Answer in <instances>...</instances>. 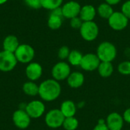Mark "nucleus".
<instances>
[{
    "mask_svg": "<svg viewBox=\"0 0 130 130\" xmlns=\"http://www.w3.org/2000/svg\"><path fill=\"white\" fill-rule=\"evenodd\" d=\"M68 85L71 88H79L85 82V76L81 72H71L68 78L66 79Z\"/></svg>",
    "mask_w": 130,
    "mask_h": 130,
    "instance_id": "2eb2a0df",
    "label": "nucleus"
},
{
    "mask_svg": "<svg viewBox=\"0 0 130 130\" xmlns=\"http://www.w3.org/2000/svg\"><path fill=\"white\" fill-rule=\"evenodd\" d=\"M117 69L123 75H130V61L121 62L119 64Z\"/></svg>",
    "mask_w": 130,
    "mask_h": 130,
    "instance_id": "a878e982",
    "label": "nucleus"
},
{
    "mask_svg": "<svg viewBox=\"0 0 130 130\" xmlns=\"http://www.w3.org/2000/svg\"><path fill=\"white\" fill-rule=\"evenodd\" d=\"M8 1V0H0V5L5 4V3H6Z\"/></svg>",
    "mask_w": 130,
    "mask_h": 130,
    "instance_id": "72a5a7b5",
    "label": "nucleus"
},
{
    "mask_svg": "<svg viewBox=\"0 0 130 130\" xmlns=\"http://www.w3.org/2000/svg\"><path fill=\"white\" fill-rule=\"evenodd\" d=\"M106 124L109 130H122L124 120L122 115L117 112L110 113L106 118Z\"/></svg>",
    "mask_w": 130,
    "mask_h": 130,
    "instance_id": "4468645a",
    "label": "nucleus"
},
{
    "mask_svg": "<svg viewBox=\"0 0 130 130\" xmlns=\"http://www.w3.org/2000/svg\"><path fill=\"white\" fill-rule=\"evenodd\" d=\"M61 8L63 18L70 20L73 18L79 16L82 6L75 1H69L63 4Z\"/></svg>",
    "mask_w": 130,
    "mask_h": 130,
    "instance_id": "f8f14e48",
    "label": "nucleus"
},
{
    "mask_svg": "<svg viewBox=\"0 0 130 130\" xmlns=\"http://www.w3.org/2000/svg\"><path fill=\"white\" fill-rule=\"evenodd\" d=\"M43 74L42 66L36 62H31L27 64L25 69V75L29 81L36 82L40 79Z\"/></svg>",
    "mask_w": 130,
    "mask_h": 130,
    "instance_id": "ddd939ff",
    "label": "nucleus"
},
{
    "mask_svg": "<svg viewBox=\"0 0 130 130\" xmlns=\"http://www.w3.org/2000/svg\"><path fill=\"white\" fill-rule=\"evenodd\" d=\"M18 60V62L28 64L32 62L35 56L34 49L29 44H20L18 49L14 53Z\"/></svg>",
    "mask_w": 130,
    "mask_h": 130,
    "instance_id": "7ed1b4c3",
    "label": "nucleus"
},
{
    "mask_svg": "<svg viewBox=\"0 0 130 130\" xmlns=\"http://www.w3.org/2000/svg\"><path fill=\"white\" fill-rule=\"evenodd\" d=\"M70 65L64 61H60L56 63L51 70V75L53 79L57 82L66 80L71 74Z\"/></svg>",
    "mask_w": 130,
    "mask_h": 130,
    "instance_id": "0eeeda50",
    "label": "nucleus"
},
{
    "mask_svg": "<svg viewBox=\"0 0 130 130\" xmlns=\"http://www.w3.org/2000/svg\"><path fill=\"white\" fill-rule=\"evenodd\" d=\"M63 17L56 15L53 14H50L47 20V25L51 30H58L62 27Z\"/></svg>",
    "mask_w": 130,
    "mask_h": 130,
    "instance_id": "4be33fe9",
    "label": "nucleus"
},
{
    "mask_svg": "<svg viewBox=\"0 0 130 130\" xmlns=\"http://www.w3.org/2000/svg\"><path fill=\"white\" fill-rule=\"evenodd\" d=\"M93 130H109V129L106 124V121L104 120L101 119L98 121V123L94 127Z\"/></svg>",
    "mask_w": 130,
    "mask_h": 130,
    "instance_id": "7c9ffc66",
    "label": "nucleus"
},
{
    "mask_svg": "<svg viewBox=\"0 0 130 130\" xmlns=\"http://www.w3.org/2000/svg\"><path fill=\"white\" fill-rule=\"evenodd\" d=\"M19 45L20 43L18 37L12 34L6 36L2 42L3 50L10 53H14L15 50L18 49V47L19 46Z\"/></svg>",
    "mask_w": 130,
    "mask_h": 130,
    "instance_id": "f3484780",
    "label": "nucleus"
},
{
    "mask_svg": "<svg viewBox=\"0 0 130 130\" xmlns=\"http://www.w3.org/2000/svg\"><path fill=\"white\" fill-rule=\"evenodd\" d=\"M24 110L31 119H38L44 114L46 107L43 101L34 100L27 104Z\"/></svg>",
    "mask_w": 130,
    "mask_h": 130,
    "instance_id": "1a4fd4ad",
    "label": "nucleus"
},
{
    "mask_svg": "<svg viewBox=\"0 0 130 130\" xmlns=\"http://www.w3.org/2000/svg\"><path fill=\"white\" fill-rule=\"evenodd\" d=\"M97 14L96 8L92 5H85L82 7L79 18L83 22L85 21H93Z\"/></svg>",
    "mask_w": 130,
    "mask_h": 130,
    "instance_id": "dca6fc26",
    "label": "nucleus"
},
{
    "mask_svg": "<svg viewBox=\"0 0 130 130\" xmlns=\"http://www.w3.org/2000/svg\"><path fill=\"white\" fill-rule=\"evenodd\" d=\"M18 60L14 53L2 50L0 52V71L2 72H11L17 66Z\"/></svg>",
    "mask_w": 130,
    "mask_h": 130,
    "instance_id": "423d86ee",
    "label": "nucleus"
},
{
    "mask_svg": "<svg viewBox=\"0 0 130 130\" xmlns=\"http://www.w3.org/2000/svg\"><path fill=\"white\" fill-rule=\"evenodd\" d=\"M62 88L59 82L53 78H49L42 82L39 85L40 98L46 102L56 101L61 94Z\"/></svg>",
    "mask_w": 130,
    "mask_h": 130,
    "instance_id": "f257e3e1",
    "label": "nucleus"
},
{
    "mask_svg": "<svg viewBox=\"0 0 130 130\" xmlns=\"http://www.w3.org/2000/svg\"><path fill=\"white\" fill-rule=\"evenodd\" d=\"M97 56L101 62H112L117 57V50L114 44L109 41L101 43L97 48Z\"/></svg>",
    "mask_w": 130,
    "mask_h": 130,
    "instance_id": "f03ea898",
    "label": "nucleus"
},
{
    "mask_svg": "<svg viewBox=\"0 0 130 130\" xmlns=\"http://www.w3.org/2000/svg\"><path fill=\"white\" fill-rule=\"evenodd\" d=\"M24 2L29 8L33 9H38L42 8L40 0H24Z\"/></svg>",
    "mask_w": 130,
    "mask_h": 130,
    "instance_id": "c85d7f7f",
    "label": "nucleus"
},
{
    "mask_svg": "<svg viewBox=\"0 0 130 130\" xmlns=\"http://www.w3.org/2000/svg\"><path fill=\"white\" fill-rule=\"evenodd\" d=\"M59 110L65 117H75L77 112V107L74 101L71 100H66L61 104Z\"/></svg>",
    "mask_w": 130,
    "mask_h": 130,
    "instance_id": "a211bd4d",
    "label": "nucleus"
},
{
    "mask_svg": "<svg viewBox=\"0 0 130 130\" xmlns=\"http://www.w3.org/2000/svg\"><path fill=\"white\" fill-rule=\"evenodd\" d=\"M80 34L82 37L88 41L91 42L94 40L99 34L98 25L93 21H85L83 22L82 27L79 29Z\"/></svg>",
    "mask_w": 130,
    "mask_h": 130,
    "instance_id": "20e7f679",
    "label": "nucleus"
},
{
    "mask_svg": "<svg viewBox=\"0 0 130 130\" xmlns=\"http://www.w3.org/2000/svg\"><path fill=\"white\" fill-rule=\"evenodd\" d=\"M65 118L59 109H52L46 113L44 121L48 127L57 129L62 126Z\"/></svg>",
    "mask_w": 130,
    "mask_h": 130,
    "instance_id": "39448f33",
    "label": "nucleus"
},
{
    "mask_svg": "<svg viewBox=\"0 0 130 130\" xmlns=\"http://www.w3.org/2000/svg\"><path fill=\"white\" fill-rule=\"evenodd\" d=\"M40 2L42 8L52 11L55 8L61 7L62 5L63 0H40Z\"/></svg>",
    "mask_w": 130,
    "mask_h": 130,
    "instance_id": "b1692460",
    "label": "nucleus"
},
{
    "mask_svg": "<svg viewBox=\"0 0 130 130\" xmlns=\"http://www.w3.org/2000/svg\"><path fill=\"white\" fill-rule=\"evenodd\" d=\"M70 51L71 50H69V48L67 46H61L59 49L58 53H57L59 59H61V60H62V61L65 60V59H68V57L69 56V53H70Z\"/></svg>",
    "mask_w": 130,
    "mask_h": 130,
    "instance_id": "bb28decb",
    "label": "nucleus"
},
{
    "mask_svg": "<svg viewBox=\"0 0 130 130\" xmlns=\"http://www.w3.org/2000/svg\"><path fill=\"white\" fill-rule=\"evenodd\" d=\"M82 24H83V21L79 18V16L70 19V25L73 29H78L79 30L80 27H82Z\"/></svg>",
    "mask_w": 130,
    "mask_h": 130,
    "instance_id": "cd10ccee",
    "label": "nucleus"
},
{
    "mask_svg": "<svg viewBox=\"0 0 130 130\" xmlns=\"http://www.w3.org/2000/svg\"><path fill=\"white\" fill-rule=\"evenodd\" d=\"M107 21L109 26L117 31L124 30L129 24V19L121 11H114Z\"/></svg>",
    "mask_w": 130,
    "mask_h": 130,
    "instance_id": "6e6552de",
    "label": "nucleus"
},
{
    "mask_svg": "<svg viewBox=\"0 0 130 130\" xmlns=\"http://www.w3.org/2000/svg\"><path fill=\"white\" fill-rule=\"evenodd\" d=\"M121 12L130 20V0L125 2L121 7Z\"/></svg>",
    "mask_w": 130,
    "mask_h": 130,
    "instance_id": "c756f323",
    "label": "nucleus"
},
{
    "mask_svg": "<svg viewBox=\"0 0 130 130\" xmlns=\"http://www.w3.org/2000/svg\"><path fill=\"white\" fill-rule=\"evenodd\" d=\"M127 130H130V129H127Z\"/></svg>",
    "mask_w": 130,
    "mask_h": 130,
    "instance_id": "f704fd0d",
    "label": "nucleus"
},
{
    "mask_svg": "<svg viewBox=\"0 0 130 130\" xmlns=\"http://www.w3.org/2000/svg\"><path fill=\"white\" fill-rule=\"evenodd\" d=\"M82 57H83V54L80 51L73 50L70 51L69 56L67 59L69 65L73 66H80Z\"/></svg>",
    "mask_w": 130,
    "mask_h": 130,
    "instance_id": "5701e85b",
    "label": "nucleus"
},
{
    "mask_svg": "<svg viewBox=\"0 0 130 130\" xmlns=\"http://www.w3.org/2000/svg\"><path fill=\"white\" fill-rule=\"evenodd\" d=\"M22 90L26 95L29 97H35L39 94V85L34 82L28 81L24 83Z\"/></svg>",
    "mask_w": 130,
    "mask_h": 130,
    "instance_id": "aec40b11",
    "label": "nucleus"
},
{
    "mask_svg": "<svg viewBox=\"0 0 130 130\" xmlns=\"http://www.w3.org/2000/svg\"><path fill=\"white\" fill-rule=\"evenodd\" d=\"M79 123L77 118L75 117H66L62 124V127L65 130H76L78 127Z\"/></svg>",
    "mask_w": 130,
    "mask_h": 130,
    "instance_id": "393cba45",
    "label": "nucleus"
},
{
    "mask_svg": "<svg viewBox=\"0 0 130 130\" xmlns=\"http://www.w3.org/2000/svg\"><path fill=\"white\" fill-rule=\"evenodd\" d=\"M98 72L99 75L102 78H109L113 73V66L112 62H101L98 68Z\"/></svg>",
    "mask_w": 130,
    "mask_h": 130,
    "instance_id": "6ab92c4d",
    "label": "nucleus"
},
{
    "mask_svg": "<svg viewBox=\"0 0 130 130\" xmlns=\"http://www.w3.org/2000/svg\"><path fill=\"white\" fill-rule=\"evenodd\" d=\"M121 2V0H105V2H107V4L110 5H115L119 4Z\"/></svg>",
    "mask_w": 130,
    "mask_h": 130,
    "instance_id": "473e14b6",
    "label": "nucleus"
},
{
    "mask_svg": "<svg viewBox=\"0 0 130 130\" xmlns=\"http://www.w3.org/2000/svg\"><path fill=\"white\" fill-rule=\"evenodd\" d=\"M12 121L17 128L20 129H25L30 126L31 118L25 111V110L18 109L13 113Z\"/></svg>",
    "mask_w": 130,
    "mask_h": 130,
    "instance_id": "9d476101",
    "label": "nucleus"
},
{
    "mask_svg": "<svg viewBox=\"0 0 130 130\" xmlns=\"http://www.w3.org/2000/svg\"><path fill=\"white\" fill-rule=\"evenodd\" d=\"M101 60L98 57L97 54L90 53L83 55L80 67L85 71L93 72L98 69Z\"/></svg>",
    "mask_w": 130,
    "mask_h": 130,
    "instance_id": "9b49d317",
    "label": "nucleus"
},
{
    "mask_svg": "<svg viewBox=\"0 0 130 130\" xmlns=\"http://www.w3.org/2000/svg\"><path fill=\"white\" fill-rule=\"evenodd\" d=\"M113 12L114 11H113L112 5L107 4V2L101 3L98 7V9H97V13L98 14V15L101 18L107 19V20L109 19V18L112 15Z\"/></svg>",
    "mask_w": 130,
    "mask_h": 130,
    "instance_id": "412c9836",
    "label": "nucleus"
},
{
    "mask_svg": "<svg viewBox=\"0 0 130 130\" xmlns=\"http://www.w3.org/2000/svg\"><path fill=\"white\" fill-rule=\"evenodd\" d=\"M123 117L124 122H126V123L130 124V107L127 108L124 111V113L123 114Z\"/></svg>",
    "mask_w": 130,
    "mask_h": 130,
    "instance_id": "2f4dec72",
    "label": "nucleus"
}]
</instances>
